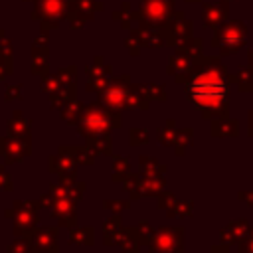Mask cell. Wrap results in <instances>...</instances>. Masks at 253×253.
Masks as SVG:
<instances>
[{
    "label": "cell",
    "instance_id": "cell-5",
    "mask_svg": "<svg viewBox=\"0 0 253 253\" xmlns=\"http://www.w3.org/2000/svg\"><path fill=\"white\" fill-rule=\"evenodd\" d=\"M249 125H251V128H249V134L253 136V113L249 115Z\"/></svg>",
    "mask_w": 253,
    "mask_h": 253
},
{
    "label": "cell",
    "instance_id": "cell-1",
    "mask_svg": "<svg viewBox=\"0 0 253 253\" xmlns=\"http://www.w3.org/2000/svg\"><path fill=\"white\" fill-rule=\"evenodd\" d=\"M188 93L196 105L206 109H217L227 99V85L217 71H206L192 81Z\"/></svg>",
    "mask_w": 253,
    "mask_h": 253
},
{
    "label": "cell",
    "instance_id": "cell-3",
    "mask_svg": "<svg viewBox=\"0 0 253 253\" xmlns=\"http://www.w3.org/2000/svg\"><path fill=\"white\" fill-rule=\"evenodd\" d=\"M245 229H247L245 219H237L235 223H231V229H229V231H231V233L235 235V239H237V237H241V235L245 233Z\"/></svg>",
    "mask_w": 253,
    "mask_h": 253
},
{
    "label": "cell",
    "instance_id": "cell-4",
    "mask_svg": "<svg viewBox=\"0 0 253 253\" xmlns=\"http://www.w3.org/2000/svg\"><path fill=\"white\" fill-rule=\"evenodd\" d=\"M239 198H241V200H247V204L253 206V192H241Z\"/></svg>",
    "mask_w": 253,
    "mask_h": 253
},
{
    "label": "cell",
    "instance_id": "cell-2",
    "mask_svg": "<svg viewBox=\"0 0 253 253\" xmlns=\"http://www.w3.org/2000/svg\"><path fill=\"white\" fill-rule=\"evenodd\" d=\"M217 136H237V121H229V123H223L221 125V130H215Z\"/></svg>",
    "mask_w": 253,
    "mask_h": 253
}]
</instances>
